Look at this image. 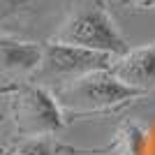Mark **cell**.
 <instances>
[{
  "label": "cell",
  "mask_w": 155,
  "mask_h": 155,
  "mask_svg": "<svg viewBox=\"0 0 155 155\" xmlns=\"http://www.w3.org/2000/svg\"><path fill=\"white\" fill-rule=\"evenodd\" d=\"M118 155H146V132L134 123L120 127V150Z\"/></svg>",
  "instance_id": "cell-7"
},
{
  "label": "cell",
  "mask_w": 155,
  "mask_h": 155,
  "mask_svg": "<svg viewBox=\"0 0 155 155\" xmlns=\"http://www.w3.org/2000/svg\"><path fill=\"white\" fill-rule=\"evenodd\" d=\"M111 74L141 93L153 88L155 86V42L139 46V49H130L111 67Z\"/></svg>",
  "instance_id": "cell-5"
},
{
  "label": "cell",
  "mask_w": 155,
  "mask_h": 155,
  "mask_svg": "<svg viewBox=\"0 0 155 155\" xmlns=\"http://www.w3.org/2000/svg\"><path fill=\"white\" fill-rule=\"evenodd\" d=\"M14 114H16L19 130L28 139L53 134L65 125L58 100L46 88H39V86H30L16 97Z\"/></svg>",
  "instance_id": "cell-3"
},
{
  "label": "cell",
  "mask_w": 155,
  "mask_h": 155,
  "mask_svg": "<svg viewBox=\"0 0 155 155\" xmlns=\"http://www.w3.org/2000/svg\"><path fill=\"white\" fill-rule=\"evenodd\" d=\"M37 0H0V21L16 19L23 12H28Z\"/></svg>",
  "instance_id": "cell-9"
},
{
  "label": "cell",
  "mask_w": 155,
  "mask_h": 155,
  "mask_svg": "<svg viewBox=\"0 0 155 155\" xmlns=\"http://www.w3.org/2000/svg\"><path fill=\"white\" fill-rule=\"evenodd\" d=\"M14 155H53V148L44 137H30L23 143H19Z\"/></svg>",
  "instance_id": "cell-8"
},
{
  "label": "cell",
  "mask_w": 155,
  "mask_h": 155,
  "mask_svg": "<svg viewBox=\"0 0 155 155\" xmlns=\"http://www.w3.org/2000/svg\"><path fill=\"white\" fill-rule=\"evenodd\" d=\"M139 95L141 91L123 84L109 70H100L67 81L60 88L58 104L72 114H93V111H107L120 107Z\"/></svg>",
  "instance_id": "cell-1"
},
{
  "label": "cell",
  "mask_w": 155,
  "mask_h": 155,
  "mask_svg": "<svg viewBox=\"0 0 155 155\" xmlns=\"http://www.w3.org/2000/svg\"><path fill=\"white\" fill-rule=\"evenodd\" d=\"M114 56L109 53H100L91 51L84 46H74V44H65V42H53L44 49V72L53 79H63V81H72L79 79L84 74L100 70H109V63Z\"/></svg>",
  "instance_id": "cell-4"
},
{
  "label": "cell",
  "mask_w": 155,
  "mask_h": 155,
  "mask_svg": "<svg viewBox=\"0 0 155 155\" xmlns=\"http://www.w3.org/2000/svg\"><path fill=\"white\" fill-rule=\"evenodd\" d=\"M44 46L0 37V72H32L42 65Z\"/></svg>",
  "instance_id": "cell-6"
},
{
  "label": "cell",
  "mask_w": 155,
  "mask_h": 155,
  "mask_svg": "<svg viewBox=\"0 0 155 155\" xmlns=\"http://www.w3.org/2000/svg\"><path fill=\"white\" fill-rule=\"evenodd\" d=\"M125 5H155V0H120Z\"/></svg>",
  "instance_id": "cell-10"
},
{
  "label": "cell",
  "mask_w": 155,
  "mask_h": 155,
  "mask_svg": "<svg viewBox=\"0 0 155 155\" xmlns=\"http://www.w3.org/2000/svg\"><path fill=\"white\" fill-rule=\"evenodd\" d=\"M58 42L84 46V49L109 53V56H118V58L130 51L127 42L114 26L111 16L97 5H88L72 14L65 21V26L60 28Z\"/></svg>",
  "instance_id": "cell-2"
}]
</instances>
